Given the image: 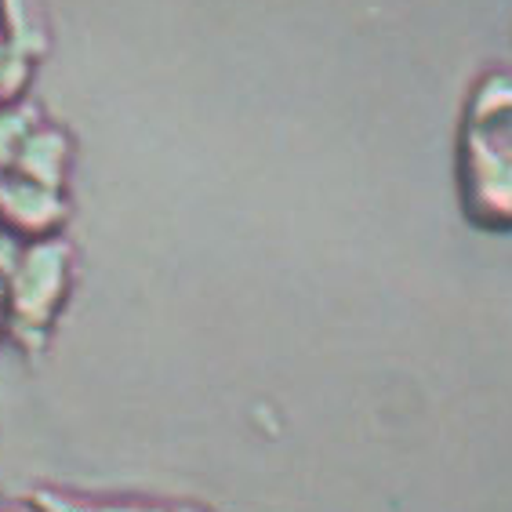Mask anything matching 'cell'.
<instances>
[{
	"label": "cell",
	"instance_id": "6da1fadb",
	"mask_svg": "<svg viewBox=\"0 0 512 512\" xmlns=\"http://www.w3.org/2000/svg\"><path fill=\"white\" fill-rule=\"evenodd\" d=\"M458 186L476 226L512 229V73L476 80L458 135Z\"/></svg>",
	"mask_w": 512,
	"mask_h": 512
},
{
	"label": "cell",
	"instance_id": "7a4b0ae2",
	"mask_svg": "<svg viewBox=\"0 0 512 512\" xmlns=\"http://www.w3.org/2000/svg\"><path fill=\"white\" fill-rule=\"evenodd\" d=\"M193 512H197V509H193Z\"/></svg>",
	"mask_w": 512,
	"mask_h": 512
}]
</instances>
